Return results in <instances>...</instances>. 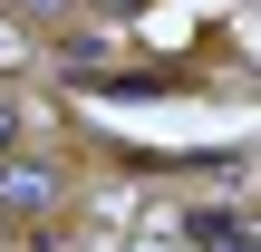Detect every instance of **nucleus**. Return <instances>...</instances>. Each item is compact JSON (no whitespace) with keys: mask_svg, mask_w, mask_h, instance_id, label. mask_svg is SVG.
I'll return each instance as SVG.
<instances>
[{"mask_svg":"<svg viewBox=\"0 0 261 252\" xmlns=\"http://www.w3.org/2000/svg\"><path fill=\"white\" fill-rule=\"evenodd\" d=\"M184 252H252V214H242V204L184 214Z\"/></svg>","mask_w":261,"mask_h":252,"instance_id":"obj_1","label":"nucleus"},{"mask_svg":"<svg viewBox=\"0 0 261 252\" xmlns=\"http://www.w3.org/2000/svg\"><path fill=\"white\" fill-rule=\"evenodd\" d=\"M48 194H58V175H48V165H29V155H0V204H10V214H39Z\"/></svg>","mask_w":261,"mask_h":252,"instance_id":"obj_2","label":"nucleus"},{"mask_svg":"<svg viewBox=\"0 0 261 252\" xmlns=\"http://www.w3.org/2000/svg\"><path fill=\"white\" fill-rule=\"evenodd\" d=\"M0 155H19V107L0 97Z\"/></svg>","mask_w":261,"mask_h":252,"instance_id":"obj_3","label":"nucleus"},{"mask_svg":"<svg viewBox=\"0 0 261 252\" xmlns=\"http://www.w3.org/2000/svg\"><path fill=\"white\" fill-rule=\"evenodd\" d=\"M0 78H19V29L0 19Z\"/></svg>","mask_w":261,"mask_h":252,"instance_id":"obj_4","label":"nucleus"},{"mask_svg":"<svg viewBox=\"0 0 261 252\" xmlns=\"http://www.w3.org/2000/svg\"><path fill=\"white\" fill-rule=\"evenodd\" d=\"M19 252H29V243H19Z\"/></svg>","mask_w":261,"mask_h":252,"instance_id":"obj_5","label":"nucleus"}]
</instances>
